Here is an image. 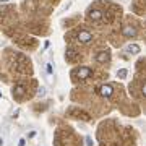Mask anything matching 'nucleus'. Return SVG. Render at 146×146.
Masks as SVG:
<instances>
[{"label":"nucleus","mask_w":146,"mask_h":146,"mask_svg":"<svg viewBox=\"0 0 146 146\" xmlns=\"http://www.w3.org/2000/svg\"><path fill=\"white\" fill-rule=\"evenodd\" d=\"M99 94L102 98H112V94H114V86H112V84H102V86H99Z\"/></svg>","instance_id":"nucleus-4"},{"label":"nucleus","mask_w":146,"mask_h":146,"mask_svg":"<svg viewBox=\"0 0 146 146\" xmlns=\"http://www.w3.org/2000/svg\"><path fill=\"white\" fill-rule=\"evenodd\" d=\"M128 50H130V52H140V47L138 46H128Z\"/></svg>","instance_id":"nucleus-7"},{"label":"nucleus","mask_w":146,"mask_h":146,"mask_svg":"<svg viewBox=\"0 0 146 146\" xmlns=\"http://www.w3.org/2000/svg\"><path fill=\"white\" fill-rule=\"evenodd\" d=\"M68 115H72L75 119H81V120H84V122H89V120H91V115H89L88 112H84L83 109H80V107H72V109L68 110Z\"/></svg>","instance_id":"nucleus-3"},{"label":"nucleus","mask_w":146,"mask_h":146,"mask_svg":"<svg viewBox=\"0 0 146 146\" xmlns=\"http://www.w3.org/2000/svg\"><path fill=\"white\" fill-rule=\"evenodd\" d=\"M94 75V72L91 70V68L88 67H78V68H75L72 72V78L75 83H78V81H86L88 78H91Z\"/></svg>","instance_id":"nucleus-1"},{"label":"nucleus","mask_w":146,"mask_h":146,"mask_svg":"<svg viewBox=\"0 0 146 146\" xmlns=\"http://www.w3.org/2000/svg\"><path fill=\"white\" fill-rule=\"evenodd\" d=\"M0 2H5V0H0Z\"/></svg>","instance_id":"nucleus-9"},{"label":"nucleus","mask_w":146,"mask_h":146,"mask_svg":"<svg viewBox=\"0 0 146 146\" xmlns=\"http://www.w3.org/2000/svg\"><path fill=\"white\" fill-rule=\"evenodd\" d=\"M125 76H127V70L123 68V70H120L119 72V78H125Z\"/></svg>","instance_id":"nucleus-8"},{"label":"nucleus","mask_w":146,"mask_h":146,"mask_svg":"<svg viewBox=\"0 0 146 146\" xmlns=\"http://www.w3.org/2000/svg\"><path fill=\"white\" fill-rule=\"evenodd\" d=\"M76 39H78L81 44H89V42L93 41V34L88 31H80L78 34H76Z\"/></svg>","instance_id":"nucleus-5"},{"label":"nucleus","mask_w":146,"mask_h":146,"mask_svg":"<svg viewBox=\"0 0 146 146\" xmlns=\"http://www.w3.org/2000/svg\"><path fill=\"white\" fill-rule=\"evenodd\" d=\"M96 62H99V63H106V62H109V52L106 50V52L98 54V57H96Z\"/></svg>","instance_id":"nucleus-6"},{"label":"nucleus","mask_w":146,"mask_h":146,"mask_svg":"<svg viewBox=\"0 0 146 146\" xmlns=\"http://www.w3.org/2000/svg\"><path fill=\"white\" fill-rule=\"evenodd\" d=\"M31 91H29V88H26L25 83H18L16 86H13V98L16 101H25L26 98H31Z\"/></svg>","instance_id":"nucleus-2"}]
</instances>
